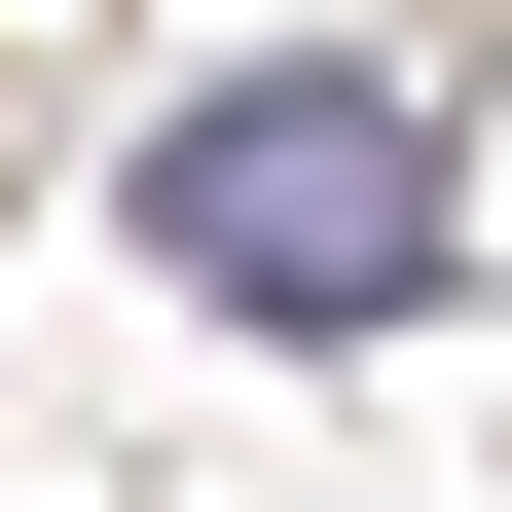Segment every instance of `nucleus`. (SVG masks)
<instances>
[{
    "label": "nucleus",
    "instance_id": "f257e3e1",
    "mask_svg": "<svg viewBox=\"0 0 512 512\" xmlns=\"http://www.w3.org/2000/svg\"><path fill=\"white\" fill-rule=\"evenodd\" d=\"M110 220H147L220 330H403L439 293V74L403 37H256V74H183L147 147H110Z\"/></svg>",
    "mask_w": 512,
    "mask_h": 512
}]
</instances>
